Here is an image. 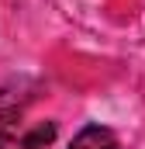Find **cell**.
I'll list each match as a JSON object with an SVG mask.
<instances>
[{
    "mask_svg": "<svg viewBox=\"0 0 145 149\" xmlns=\"http://www.w3.org/2000/svg\"><path fill=\"white\" fill-rule=\"evenodd\" d=\"M55 139V121H38V125H10L0 121V149H45Z\"/></svg>",
    "mask_w": 145,
    "mask_h": 149,
    "instance_id": "6da1fadb",
    "label": "cell"
},
{
    "mask_svg": "<svg viewBox=\"0 0 145 149\" xmlns=\"http://www.w3.org/2000/svg\"><path fill=\"white\" fill-rule=\"evenodd\" d=\"M69 149H121V146H117V135L110 128H104V125H86L69 142Z\"/></svg>",
    "mask_w": 145,
    "mask_h": 149,
    "instance_id": "7a4b0ae2",
    "label": "cell"
}]
</instances>
